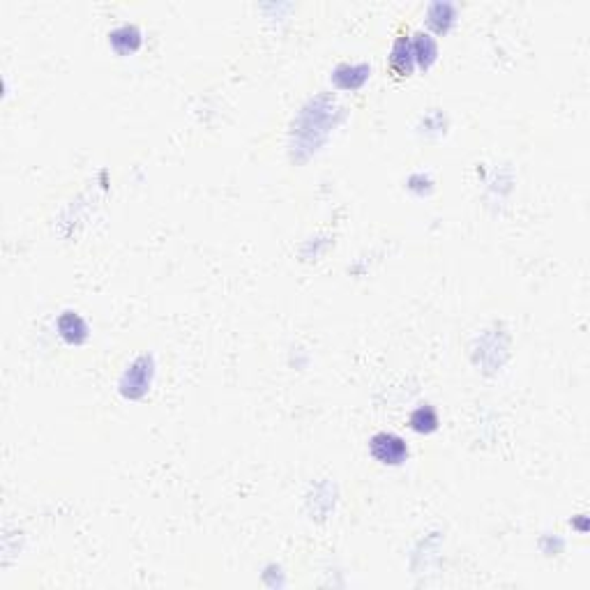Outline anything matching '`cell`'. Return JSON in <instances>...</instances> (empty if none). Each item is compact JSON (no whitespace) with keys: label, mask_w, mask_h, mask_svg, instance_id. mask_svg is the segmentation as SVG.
Segmentation results:
<instances>
[{"label":"cell","mask_w":590,"mask_h":590,"mask_svg":"<svg viewBox=\"0 0 590 590\" xmlns=\"http://www.w3.org/2000/svg\"><path fill=\"white\" fill-rule=\"evenodd\" d=\"M438 425V415L431 406H422V409L413 411L411 415V427L415 431H434Z\"/></svg>","instance_id":"3957f363"},{"label":"cell","mask_w":590,"mask_h":590,"mask_svg":"<svg viewBox=\"0 0 590 590\" xmlns=\"http://www.w3.org/2000/svg\"><path fill=\"white\" fill-rule=\"evenodd\" d=\"M371 454L383 463H402L409 454V447H406L404 438L383 431L371 438Z\"/></svg>","instance_id":"6da1fadb"},{"label":"cell","mask_w":590,"mask_h":590,"mask_svg":"<svg viewBox=\"0 0 590 590\" xmlns=\"http://www.w3.org/2000/svg\"><path fill=\"white\" fill-rule=\"evenodd\" d=\"M392 70L399 74H409L413 70V51L409 46V39H397L392 49Z\"/></svg>","instance_id":"7a4b0ae2"}]
</instances>
